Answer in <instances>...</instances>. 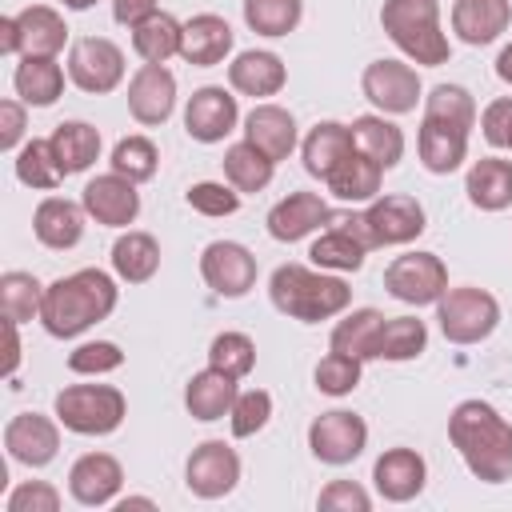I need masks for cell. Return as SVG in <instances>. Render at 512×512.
<instances>
[{"label": "cell", "mask_w": 512, "mask_h": 512, "mask_svg": "<svg viewBox=\"0 0 512 512\" xmlns=\"http://www.w3.org/2000/svg\"><path fill=\"white\" fill-rule=\"evenodd\" d=\"M0 52L4 56H16L20 52V24H16V16H4L0 20Z\"/></svg>", "instance_id": "obj_56"}, {"label": "cell", "mask_w": 512, "mask_h": 512, "mask_svg": "<svg viewBox=\"0 0 512 512\" xmlns=\"http://www.w3.org/2000/svg\"><path fill=\"white\" fill-rule=\"evenodd\" d=\"M124 412H128L124 392L112 384H68L64 392H56V420L80 436L116 432Z\"/></svg>", "instance_id": "obj_5"}, {"label": "cell", "mask_w": 512, "mask_h": 512, "mask_svg": "<svg viewBox=\"0 0 512 512\" xmlns=\"http://www.w3.org/2000/svg\"><path fill=\"white\" fill-rule=\"evenodd\" d=\"M356 144H352V128L348 124H336V120H320L308 136H304V168L312 172V176H320V180H328L332 172H336V164L352 152Z\"/></svg>", "instance_id": "obj_31"}, {"label": "cell", "mask_w": 512, "mask_h": 512, "mask_svg": "<svg viewBox=\"0 0 512 512\" xmlns=\"http://www.w3.org/2000/svg\"><path fill=\"white\" fill-rule=\"evenodd\" d=\"M232 404H236V380L212 364L204 372H196L184 388V408L196 420H220L232 412Z\"/></svg>", "instance_id": "obj_27"}, {"label": "cell", "mask_w": 512, "mask_h": 512, "mask_svg": "<svg viewBox=\"0 0 512 512\" xmlns=\"http://www.w3.org/2000/svg\"><path fill=\"white\" fill-rule=\"evenodd\" d=\"M200 276L216 296H244L256 284V256L236 240H212L200 252Z\"/></svg>", "instance_id": "obj_12"}, {"label": "cell", "mask_w": 512, "mask_h": 512, "mask_svg": "<svg viewBox=\"0 0 512 512\" xmlns=\"http://www.w3.org/2000/svg\"><path fill=\"white\" fill-rule=\"evenodd\" d=\"M512 4L508 0H456L452 4V32L464 44H492L500 32H508Z\"/></svg>", "instance_id": "obj_25"}, {"label": "cell", "mask_w": 512, "mask_h": 512, "mask_svg": "<svg viewBox=\"0 0 512 512\" xmlns=\"http://www.w3.org/2000/svg\"><path fill=\"white\" fill-rule=\"evenodd\" d=\"M272 168H276V160H268V156H264L256 144H248V140H240V144H232V148L224 152V176H228V184H232L236 192H260V188H268Z\"/></svg>", "instance_id": "obj_38"}, {"label": "cell", "mask_w": 512, "mask_h": 512, "mask_svg": "<svg viewBox=\"0 0 512 512\" xmlns=\"http://www.w3.org/2000/svg\"><path fill=\"white\" fill-rule=\"evenodd\" d=\"M448 440L484 484L512 480V424L484 400H460L448 416Z\"/></svg>", "instance_id": "obj_1"}, {"label": "cell", "mask_w": 512, "mask_h": 512, "mask_svg": "<svg viewBox=\"0 0 512 512\" xmlns=\"http://www.w3.org/2000/svg\"><path fill=\"white\" fill-rule=\"evenodd\" d=\"M40 308H44V284L32 272H4L0 276V312H4V320L28 324V320H40Z\"/></svg>", "instance_id": "obj_39"}, {"label": "cell", "mask_w": 512, "mask_h": 512, "mask_svg": "<svg viewBox=\"0 0 512 512\" xmlns=\"http://www.w3.org/2000/svg\"><path fill=\"white\" fill-rule=\"evenodd\" d=\"M236 480H240V456H236L232 444H224V440H204V444L192 448L188 468H184V484H188L192 496H200V500H220V496H228V492L236 488Z\"/></svg>", "instance_id": "obj_10"}, {"label": "cell", "mask_w": 512, "mask_h": 512, "mask_svg": "<svg viewBox=\"0 0 512 512\" xmlns=\"http://www.w3.org/2000/svg\"><path fill=\"white\" fill-rule=\"evenodd\" d=\"M48 140H52V152H56V164L64 176L92 168L100 156V132L88 120H64V124H56V132Z\"/></svg>", "instance_id": "obj_32"}, {"label": "cell", "mask_w": 512, "mask_h": 512, "mask_svg": "<svg viewBox=\"0 0 512 512\" xmlns=\"http://www.w3.org/2000/svg\"><path fill=\"white\" fill-rule=\"evenodd\" d=\"M32 232L44 248H76L80 236H84V204L76 200H64V196H48L36 204V216H32Z\"/></svg>", "instance_id": "obj_23"}, {"label": "cell", "mask_w": 512, "mask_h": 512, "mask_svg": "<svg viewBox=\"0 0 512 512\" xmlns=\"http://www.w3.org/2000/svg\"><path fill=\"white\" fill-rule=\"evenodd\" d=\"M24 128H28L24 104L20 100H0V152H16L20 140H24Z\"/></svg>", "instance_id": "obj_54"}, {"label": "cell", "mask_w": 512, "mask_h": 512, "mask_svg": "<svg viewBox=\"0 0 512 512\" xmlns=\"http://www.w3.org/2000/svg\"><path fill=\"white\" fill-rule=\"evenodd\" d=\"M348 128H352V144L364 156H372L384 172L400 164V156H404V132L392 120H384V116H356Z\"/></svg>", "instance_id": "obj_34"}, {"label": "cell", "mask_w": 512, "mask_h": 512, "mask_svg": "<svg viewBox=\"0 0 512 512\" xmlns=\"http://www.w3.org/2000/svg\"><path fill=\"white\" fill-rule=\"evenodd\" d=\"M16 176H20V184H28V188L52 192V188L64 180V172H60V164H56V152H52V140H28V144L16 152Z\"/></svg>", "instance_id": "obj_43"}, {"label": "cell", "mask_w": 512, "mask_h": 512, "mask_svg": "<svg viewBox=\"0 0 512 512\" xmlns=\"http://www.w3.org/2000/svg\"><path fill=\"white\" fill-rule=\"evenodd\" d=\"M364 244L344 228V224H332L312 248H308V256H312V264L316 268H332V272H356L360 264H364Z\"/></svg>", "instance_id": "obj_41"}, {"label": "cell", "mask_w": 512, "mask_h": 512, "mask_svg": "<svg viewBox=\"0 0 512 512\" xmlns=\"http://www.w3.org/2000/svg\"><path fill=\"white\" fill-rule=\"evenodd\" d=\"M508 148H512V132H508Z\"/></svg>", "instance_id": "obj_61"}, {"label": "cell", "mask_w": 512, "mask_h": 512, "mask_svg": "<svg viewBox=\"0 0 512 512\" xmlns=\"http://www.w3.org/2000/svg\"><path fill=\"white\" fill-rule=\"evenodd\" d=\"M360 364H364V360H356V356L328 352V356L316 364L312 380H316V388H320L324 396H348V392L360 384Z\"/></svg>", "instance_id": "obj_47"}, {"label": "cell", "mask_w": 512, "mask_h": 512, "mask_svg": "<svg viewBox=\"0 0 512 512\" xmlns=\"http://www.w3.org/2000/svg\"><path fill=\"white\" fill-rule=\"evenodd\" d=\"M360 88L388 116H404L420 100V76L404 60H372L364 68V76H360Z\"/></svg>", "instance_id": "obj_11"}, {"label": "cell", "mask_w": 512, "mask_h": 512, "mask_svg": "<svg viewBox=\"0 0 512 512\" xmlns=\"http://www.w3.org/2000/svg\"><path fill=\"white\" fill-rule=\"evenodd\" d=\"M232 52V28L224 16L216 12H200L184 24V40H180V56L196 68H212Z\"/></svg>", "instance_id": "obj_24"}, {"label": "cell", "mask_w": 512, "mask_h": 512, "mask_svg": "<svg viewBox=\"0 0 512 512\" xmlns=\"http://www.w3.org/2000/svg\"><path fill=\"white\" fill-rule=\"evenodd\" d=\"M156 164H160V152L148 136H124L116 148H112V172L128 176L132 184L140 180H152L156 176Z\"/></svg>", "instance_id": "obj_45"}, {"label": "cell", "mask_w": 512, "mask_h": 512, "mask_svg": "<svg viewBox=\"0 0 512 512\" xmlns=\"http://www.w3.org/2000/svg\"><path fill=\"white\" fill-rule=\"evenodd\" d=\"M304 16V0H244V20L260 36H288Z\"/></svg>", "instance_id": "obj_42"}, {"label": "cell", "mask_w": 512, "mask_h": 512, "mask_svg": "<svg viewBox=\"0 0 512 512\" xmlns=\"http://www.w3.org/2000/svg\"><path fill=\"white\" fill-rule=\"evenodd\" d=\"M80 204L96 224H108V228H128L140 216V192L120 172H104V176L88 180L80 192Z\"/></svg>", "instance_id": "obj_13"}, {"label": "cell", "mask_w": 512, "mask_h": 512, "mask_svg": "<svg viewBox=\"0 0 512 512\" xmlns=\"http://www.w3.org/2000/svg\"><path fill=\"white\" fill-rule=\"evenodd\" d=\"M112 268L128 284L152 280L156 268H160V244H156V236H148V232H124L112 244Z\"/></svg>", "instance_id": "obj_37"}, {"label": "cell", "mask_w": 512, "mask_h": 512, "mask_svg": "<svg viewBox=\"0 0 512 512\" xmlns=\"http://www.w3.org/2000/svg\"><path fill=\"white\" fill-rule=\"evenodd\" d=\"M328 220H332V208L316 192H292L268 212V236L292 244V240H304L308 232H316Z\"/></svg>", "instance_id": "obj_21"}, {"label": "cell", "mask_w": 512, "mask_h": 512, "mask_svg": "<svg viewBox=\"0 0 512 512\" xmlns=\"http://www.w3.org/2000/svg\"><path fill=\"white\" fill-rule=\"evenodd\" d=\"M152 12H160L156 0H112V16H116V24H128V28H136V24L148 20Z\"/></svg>", "instance_id": "obj_55"}, {"label": "cell", "mask_w": 512, "mask_h": 512, "mask_svg": "<svg viewBox=\"0 0 512 512\" xmlns=\"http://www.w3.org/2000/svg\"><path fill=\"white\" fill-rule=\"evenodd\" d=\"M416 148H420V160L428 172L444 176V172H456L468 156V128L460 124H448V120H436V116H424L420 120V136H416Z\"/></svg>", "instance_id": "obj_20"}, {"label": "cell", "mask_w": 512, "mask_h": 512, "mask_svg": "<svg viewBox=\"0 0 512 512\" xmlns=\"http://www.w3.org/2000/svg\"><path fill=\"white\" fill-rule=\"evenodd\" d=\"M16 320H4V336H8V360H4V376L12 380V372H16V364H20V336H16Z\"/></svg>", "instance_id": "obj_57"}, {"label": "cell", "mask_w": 512, "mask_h": 512, "mask_svg": "<svg viewBox=\"0 0 512 512\" xmlns=\"http://www.w3.org/2000/svg\"><path fill=\"white\" fill-rule=\"evenodd\" d=\"M16 24H20V56H56L68 40L64 16L48 4H32L16 12Z\"/></svg>", "instance_id": "obj_30"}, {"label": "cell", "mask_w": 512, "mask_h": 512, "mask_svg": "<svg viewBox=\"0 0 512 512\" xmlns=\"http://www.w3.org/2000/svg\"><path fill=\"white\" fill-rule=\"evenodd\" d=\"M12 84H16V96H20L24 104L48 108V104H56L60 92H64V68L56 64V56H20Z\"/></svg>", "instance_id": "obj_29"}, {"label": "cell", "mask_w": 512, "mask_h": 512, "mask_svg": "<svg viewBox=\"0 0 512 512\" xmlns=\"http://www.w3.org/2000/svg\"><path fill=\"white\" fill-rule=\"evenodd\" d=\"M380 24L388 40L416 64H444L448 60V36L440 32V4L436 0H384Z\"/></svg>", "instance_id": "obj_4"}, {"label": "cell", "mask_w": 512, "mask_h": 512, "mask_svg": "<svg viewBox=\"0 0 512 512\" xmlns=\"http://www.w3.org/2000/svg\"><path fill=\"white\" fill-rule=\"evenodd\" d=\"M244 140L256 144L268 160H288L296 148V120L280 104H256L244 120Z\"/></svg>", "instance_id": "obj_22"}, {"label": "cell", "mask_w": 512, "mask_h": 512, "mask_svg": "<svg viewBox=\"0 0 512 512\" xmlns=\"http://www.w3.org/2000/svg\"><path fill=\"white\" fill-rule=\"evenodd\" d=\"M8 512H60V492L44 480H24L4 500Z\"/></svg>", "instance_id": "obj_51"}, {"label": "cell", "mask_w": 512, "mask_h": 512, "mask_svg": "<svg viewBox=\"0 0 512 512\" xmlns=\"http://www.w3.org/2000/svg\"><path fill=\"white\" fill-rule=\"evenodd\" d=\"M4 448H8V456L16 464L44 468L60 452V428H56V420H48L40 412H20L4 428Z\"/></svg>", "instance_id": "obj_14"}, {"label": "cell", "mask_w": 512, "mask_h": 512, "mask_svg": "<svg viewBox=\"0 0 512 512\" xmlns=\"http://www.w3.org/2000/svg\"><path fill=\"white\" fill-rule=\"evenodd\" d=\"M128 508H156V504H152L148 496H128V500L116 504V512H128Z\"/></svg>", "instance_id": "obj_59"}, {"label": "cell", "mask_w": 512, "mask_h": 512, "mask_svg": "<svg viewBox=\"0 0 512 512\" xmlns=\"http://www.w3.org/2000/svg\"><path fill=\"white\" fill-rule=\"evenodd\" d=\"M236 116H240L236 96L216 88V84H208V88L192 92V100L184 108V132L192 140H200V144H216L236 128Z\"/></svg>", "instance_id": "obj_15"}, {"label": "cell", "mask_w": 512, "mask_h": 512, "mask_svg": "<svg viewBox=\"0 0 512 512\" xmlns=\"http://www.w3.org/2000/svg\"><path fill=\"white\" fill-rule=\"evenodd\" d=\"M372 480H376V492L392 504H404L412 496L424 492V480H428V464L416 448H388L376 468H372Z\"/></svg>", "instance_id": "obj_19"}, {"label": "cell", "mask_w": 512, "mask_h": 512, "mask_svg": "<svg viewBox=\"0 0 512 512\" xmlns=\"http://www.w3.org/2000/svg\"><path fill=\"white\" fill-rule=\"evenodd\" d=\"M368 444V424L356 412L332 408L308 424V448L324 464H352Z\"/></svg>", "instance_id": "obj_9"}, {"label": "cell", "mask_w": 512, "mask_h": 512, "mask_svg": "<svg viewBox=\"0 0 512 512\" xmlns=\"http://www.w3.org/2000/svg\"><path fill=\"white\" fill-rule=\"evenodd\" d=\"M380 176H384V168H380L372 156H364L360 148H352V152L336 164V172H332L324 184H328V192H332L336 200L356 204V200H376Z\"/></svg>", "instance_id": "obj_33"}, {"label": "cell", "mask_w": 512, "mask_h": 512, "mask_svg": "<svg viewBox=\"0 0 512 512\" xmlns=\"http://www.w3.org/2000/svg\"><path fill=\"white\" fill-rule=\"evenodd\" d=\"M316 504L324 512H368L372 508V496L356 480H332L328 488H320Z\"/></svg>", "instance_id": "obj_52"}, {"label": "cell", "mask_w": 512, "mask_h": 512, "mask_svg": "<svg viewBox=\"0 0 512 512\" xmlns=\"http://www.w3.org/2000/svg\"><path fill=\"white\" fill-rule=\"evenodd\" d=\"M496 76H500L504 84H512V44H504V52L496 56Z\"/></svg>", "instance_id": "obj_58"}, {"label": "cell", "mask_w": 512, "mask_h": 512, "mask_svg": "<svg viewBox=\"0 0 512 512\" xmlns=\"http://www.w3.org/2000/svg\"><path fill=\"white\" fill-rule=\"evenodd\" d=\"M480 128H484V140L492 148H508V132H512V96H500L484 108L480 116Z\"/></svg>", "instance_id": "obj_53"}, {"label": "cell", "mask_w": 512, "mask_h": 512, "mask_svg": "<svg viewBox=\"0 0 512 512\" xmlns=\"http://www.w3.org/2000/svg\"><path fill=\"white\" fill-rule=\"evenodd\" d=\"M428 344V328L416 316H384L380 340H376V360H416Z\"/></svg>", "instance_id": "obj_40"}, {"label": "cell", "mask_w": 512, "mask_h": 512, "mask_svg": "<svg viewBox=\"0 0 512 512\" xmlns=\"http://www.w3.org/2000/svg\"><path fill=\"white\" fill-rule=\"evenodd\" d=\"M364 216H368L372 236H376L380 248H384V244H408V240H416V236L428 228L420 200H416V196H400V192L372 200Z\"/></svg>", "instance_id": "obj_18"}, {"label": "cell", "mask_w": 512, "mask_h": 512, "mask_svg": "<svg viewBox=\"0 0 512 512\" xmlns=\"http://www.w3.org/2000/svg\"><path fill=\"white\" fill-rule=\"evenodd\" d=\"M60 4H64V8H72V12H84V8H92L96 0H60Z\"/></svg>", "instance_id": "obj_60"}, {"label": "cell", "mask_w": 512, "mask_h": 512, "mask_svg": "<svg viewBox=\"0 0 512 512\" xmlns=\"http://www.w3.org/2000/svg\"><path fill=\"white\" fill-rule=\"evenodd\" d=\"M380 328H384V316L376 308H356L332 328L328 344H332V352H344V356H356V360H376Z\"/></svg>", "instance_id": "obj_36"}, {"label": "cell", "mask_w": 512, "mask_h": 512, "mask_svg": "<svg viewBox=\"0 0 512 512\" xmlns=\"http://www.w3.org/2000/svg\"><path fill=\"white\" fill-rule=\"evenodd\" d=\"M180 40H184V24L168 12H152L132 28V48L144 64H164L168 56H180Z\"/></svg>", "instance_id": "obj_35"}, {"label": "cell", "mask_w": 512, "mask_h": 512, "mask_svg": "<svg viewBox=\"0 0 512 512\" xmlns=\"http://www.w3.org/2000/svg\"><path fill=\"white\" fill-rule=\"evenodd\" d=\"M208 364L228 372L232 380L248 376L252 364H256V344L244 336V332H220L212 344H208Z\"/></svg>", "instance_id": "obj_46"}, {"label": "cell", "mask_w": 512, "mask_h": 512, "mask_svg": "<svg viewBox=\"0 0 512 512\" xmlns=\"http://www.w3.org/2000/svg\"><path fill=\"white\" fill-rule=\"evenodd\" d=\"M68 76L80 92H112L124 80V52L104 36H80L68 48Z\"/></svg>", "instance_id": "obj_8"}, {"label": "cell", "mask_w": 512, "mask_h": 512, "mask_svg": "<svg viewBox=\"0 0 512 512\" xmlns=\"http://www.w3.org/2000/svg\"><path fill=\"white\" fill-rule=\"evenodd\" d=\"M384 288L400 304H436L448 292V268L436 252H408L384 268Z\"/></svg>", "instance_id": "obj_7"}, {"label": "cell", "mask_w": 512, "mask_h": 512, "mask_svg": "<svg viewBox=\"0 0 512 512\" xmlns=\"http://www.w3.org/2000/svg\"><path fill=\"white\" fill-rule=\"evenodd\" d=\"M188 204L200 216H232L240 208V192L232 184H216V180H200L188 188Z\"/></svg>", "instance_id": "obj_50"}, {"label": "cell", "mask_w": 512, "mask_h": 512, "mask_svg": "<svg viewBox=\"0 0 512 512\" xmlns=\"http://www.w3.org/2000/svg\"><path fill=\"white\" fill-rule=\"evenodd\" d=\"M268 296H272L276 312H284L300 324H320L348 308L352 288L340 276L312 272L304 264H280L268 280Z\"/></svg>", "instance_id": "obj_3"}, {"label": "cell", "mask_w": 512, "mask_h": 512, "mask_svg": "<svg viewBox=\"0 0 512 512\" xmlns=\"http://www.w3.org/2000/svg\"><path fill=\"white\" fill-rule=\"evenodd\" d=\"M288 80V68L276 52H240L232 64H228V84L240 92V96H276Z\"/></svg>", "instance_id": "obj_26"}, {"label": "cell", "mask_w": 512, "mask_h": 512, "mask_svg": "<svg viewBox=\"0 0 512 512\" xmlns=\"http://www.w3.org/2000/svg\"><path fill=\"white\" fill-rule=\"evenodd\" d=\"M464 192L468 200L480 208V212H500L512 204V160H500V156H484L468 168V180H464Z\"/></svg>", "instance_id": "obj_28"}, {"label": "cell", "mask_w": 512, "mask_h": 512, "mask_svg": "<svg viewBox=\"0 0 512 512\" xmlns=\"http://www.w3.org/2000/svg\"><path fill=\"white\" fill-rule=\"evenodd\" d=\"M436 320H440V332L452 340V344H480L496 332L500 324V304L492 292L484 288H448L440 300H436Z\"/></svg>", "instance_id": "obj_6"}, {"label": "cell", "mask_w": 512, "mask_h": 512, "mask_svg": "<svg viewBox=\"0 0 512 512\" xmlns=\"http://www.w3.org/2000/svg\"><path fill=\"white\" fill-rule=\"evenodd\" d=\"M232 436H256L268 416H272V396L264 388H248V392H236V404H232Z\"/></svg>", "instance_id": "obj_48"}, {"label": "cell", "mask_w": 512, "mask_h": 512, "mask_svg": "<svg viewBox=\"0 0 512 512\" xmlns=\"http://www.w3.org/2000/svg\"><path fill=\"white\" fill-rule=\"evenodd\" d=\"M176 108V76L164 64H140L128 80V112L140 124H164Z\"/></svg>", "instance_id": "obj_17"}, {"label": "cell", "mask_w": 512, "mask_h": 512, "mask_svg": "<svg viewBox=\"0 0 512 512\" xmlns=\"http://www.w3.org/2000/svg\"><path fill=\"white\" fill-rule=\"evenodd\" d=\"M124 484V468L116 456L108 452H84L72 468H68V492L76 504L84 508H100V504H112L116 492Z\"/></svg>", "instance_id": "obj_16"}, {"label": "cell", "mask_w": 512, "mask_h": 512, "mask_svg": "<svg viewBox=\"0 0 512 512\" xmlns=\"http://www.w3.org/2000/svg\"><path fill=\"white\" fill-rule=\"evenodd\" d=\"M116 280L100 268H80L72 276H60L44 288V308H40V324L48 328V336L56 340H72L84 328L100 324L104 316H112L116 308Z\"/></svg>", "instance_id": "obj_2"}, {"label": "cell", "mask_w": 512, "mask_h": 512, "mask_svg": "<svg viewBox=\"0 0 512 512\" xmlns=\"http://www.w3.org/2000/svg\"><path fill=\"white\" fill-rule=\"evenodd\" d=\"M424 116H436V120L472 128V124H476V100H472V92L460 88V84H436V88L424 96Z\"/></svg>", "instance_id": "obj_44"}, {"label": "cell", "mask_w": 512, "mask_h": 512, "mask_svg": "<svg viewBox=\"0 0 512 512\" xmlns=\"http://www.w3.org/2000/svg\"><path fill=\"white\" fill-rule=\"evenodd\" d=\"M120 364H124V352L112 340H88L76 352H68V368L76 376H104V372H116Z\"/></svg>", "instance_id": "obj_49"}]
</instances>
